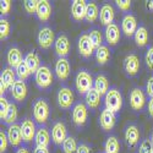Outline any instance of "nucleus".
I'll return each mask as SVG.
<instances>
[{"label": "nucleus", "instance_id": "obj_9", "mask_svg": "<svg viewBox=\"0 0 153 153\" xmlns=\"http://www.w3.org/2000/svg\"><path fill=\"white\" fill-rule=\"evenodd\" d=\"M146 103V96L141 88H134L130 93V105L134 110H141Z\"/></svg>", "mask_w": 153, "mask_h": 153}, {"label": "nucleus", "instance_id": "obj_24", "mask_svg": "<svg viewBox=\"0 0 153 153\" xmlns=\"http://www.w3.org/2000/svg\"><path fill=\"white\" fill-rule=\"evenodd\" d=\"M104 33H105V39L110 45H115L120 39V30L118 27V25L115 23H111L109 26H107Z\"/></svg>", "mask_w": 153, "mask_h": 153}, {"label": "nucleus", "instance_id": "obj_17", "mask_svg": "<svg viewBox=\"0 0 153 153\" xmlns=\"http://www.w3.org/2000/svg\"><path fill=\"white\" fill-rule=\"evenodd\" d=\"M68 138L66 127L62 123H55L52 129V140L55 145H62Z\"/></svg>", "mask_w": 153, "mask_h": 153}, {"label": "nucleus", "instance_id": "obj_49", "mask_svg": "<svg viewBox=\"0 0 153 153\" xmlns=\"http://www.w3.org/2000/svg\"><path fill=\"white\" fill-rule=\"evenodd\" d=\"M148 113H149V115L153 118V98H151L149 102H148Z\"/></svg>", "mask_w": 153, "mask_h": 153}, {"label": "nucleus", "instance_id": "obj_22", "mask_svg": "<svg viewBox=\"0 0 153 153\" xmlns=\"http://www.w3.org/2000/svg\"><path fill=\"white\" fill-rule=\"evenodd\" d=\"M36 15L42 22H47L50 19V15H52V6H50V3L48 0H39Z\"/></svg>", "mask_w": 153, "mask_h": 153}, {"label": "nucleus", "instance_id": "obj_25", "mask_svg": "<svg viewBox=\"0 0 153 153\" xmlns=\"http://www.w3.org/2000/svg\"><path fill=\"white\" fill-rule=\"evenodd\" d=\"M34 141H36V147L48 148V146L50 143V134H49L48 129H45V127L38 129L36 137H34Z\"/></svg>", "mask_w": 153, "mask_h": 153}, {"label": "nucleus", "instance_id": "obj_40", "mask_svg": "<svg viewBox=\"0 0 153 153\" xmlns=\"http://www.w3.org/2000/svg\"><path fill=\"white\" fill-rule=\"evenodd\" d=\"M153 152V143L149 140H143L140 145L138 153H152Z\"/></svg>", "mask_w": 153, "mask_h": 153}, {"label": "nucleus", "instance_id": "obj_19", "mask_svg": "<svg viewBox=\"0 0 153 153\" xmlns=\"http://www.w3.org/2000/svg\"><path fill=\"white\" fill-rule=\"evenodd\" d=\"M79 52L83 58H90L93 54L94 48L90 41L88 34H82L79 38Z\"/></svg>", "mask_w": 153, "mask_h": 153}, {"label": "nucleus", "instance_id": "obj_45", "mask_svg": "<svg viewBox=\"0 0 153 153\" xmlns=\"http://www.w3.org/2000/svg\"><path fill=\"white\" fill-rule=\"evenodd\" d=\"M146 64L151 70H153V47H149L146 53Z\"/></svg>", "mask_w": 153, "mask_h": 153}, {"label": "nucleus", "instance_id": "obj_2", "mask_svg": "<svg viewBox=\"0 0 153 153\" xmlns=\"http://www.w3.org/2000/svg\"><path fill=\"white\" fill-rule=\"evenodd\" d=\"M93 83H94V81L92 79V76L85 70H81L77 74V76H76L75 85H76V88H77L80 94H86L90 90H92Z\"/></svg>", "mask_w": 153, "mask_h": 153}, {"label": "nucleus", "instance_id": "obj_4", "mask_svg": "<svg viewBox=\"0 0 153 153\" xmlns=\"http://www.w3.org/2000/svg\"><path fill=\"white\" fill-rule=\"evenodd\" d=\"M34 81L39 88H48L53 83V74L48 66L42 65L34 74Z\"/></svg>", "mask_w": 153, "mask_h": 153}, {"label": "nucleus", "instance_id": "obj_44", "mask_svg": "<svg viewBox=\"0 0 153 153\" xmlns=\"http://www.w3.org/2000/svg\"><path fill=\"white\" fill-rule=\"evenodd\" d=\"M10 9H11V1H10V0H1V3H0L1 15H7Z\"/></svg>", "mask_w": 153, "mask_h": 153}, {"label": "nucleus", "instance_id": "obj_50", "mask_svg": "<svg viewBox=\"0 0 153 153\" xmlns=\"http://www.w3.org/2000/svg\"><path fill=\"white\" fill-rule=\"evenodd\" d=\"M16 153H30V151H28L26 147H20V148L16 151Z\"/></svg>", "mask_w": 153, "mask_h": 153}, {"label": "nucleus", "instance_id": "obj_41", "mask_svg": "<svg viewBox=\"0 0 153 153\" xmlns=\"http://www.w3.org/2000/svg\"><path fill=\"white\" fill-rule=\"evenodd\" d=\"M9 107H10V103L7 102V99L5 97L0 98V119H1V120L5 117V114H6L7 109H9Z\"/></svg>", "mask_w": 153, "mask_h": 153}, {"label": "nucleus", "instance_id": "obj_7", "mask_svg": "<svg viewBox=\"0 0 153 153\" xmlns=\"http://www.w3.org/2000/svg\"><path fill=\"white\" fill-rule=\"evenodd\" d=\"M58 103L62 109H69L74 104V93L71 88L61 87L58 92Z\"/></svg>", "mask_w": 153, "mask_h": 153}, {"label": "nucleus", "instance_id": "obj_8", "mask_svg": "<svg viewBox=\"0 0 153 153\" xmlns=\"http://www.w3.org/2000/svg\"><path fill=\"white\" fill-rule=\"evenodd\" d=\"M21 132H22V138L23 142H31L32 140H34L37 130H36V125L31 119H25L21 123Z\"/></svg>", "mask_w": 153, "mask_h": 153}, {"label": "nucleus", "instance_id": "obj_53", "mask_svg": "<svg viewBox=\"0 0 153 153\" xmlns=\"http://www.w3.org/2000/svg\"><path fill=\"white\" fill-rule=\"evenodd\" d=\"M152 153H153V152H152Z\"/></svg>", "mask_w": 153, "mask_h": 153}, {"label": "nucleus", "instance_id": "obj_27", "mask_svg": "<svg viewBox=\"0 0 153 153\" xmlns=\"http://www.w3.org/2000/svg\"><path fill=\"white\" fill-rule=\"evenodd\" d=\"M25 62H26V65L30 70L31 74H36L37 70L41 68V61H39V56H38L34 52H30L26 54V56L23 58Z\"/></svg>", "mask_w": 153, "mask_h": 153}, {"label": "nucleus", "instance_id": "obj_6", "mask_svg": "<svg viewBox=\"0 0 153 153\" xmlns=\"http://www.w3.org/2000/svg\"><path fill=\"white\" fill-rule=\"evenodd\" d=\"M37 42L39 44V47L42 49H48L50 48L54 43H55V37H54V32L53 30L48 27V26H44L39 30L38 32V36H37Z\"/></svg>", "mask_w": 153, "mask_h": 153}, {"label": "nucleus", "instance_id": "obj_31", "mask_svg": "<svg viewBox=\"0 0 153 153\" xmlns=\"http://www.w3.org/2000/svg\"><path fill=\"white\" fill-rule=\"evenodd\" d=\"M16 120H17V107L12 103V104H10V107H9V109L5 114V117L3 118V121H4V124L10 126V125L16 124L15 123Z\"/></svg>", "mask_w": 153, "mask_h": 153}, {"label": "nucleus", "instance_id": "obj_33", "mask_svg": "<svg viewBox=\"0 0 153 153\" xmlns=\"http://www.w3.org/2000/svg\"><path fill=\"white\" fill-rule=\"evenodd\" d=\"M120 145L115 136H109L104 143V152L105 153H119Z\"/></svg>", "mask_w": 153, "mask_h": 153}, {"label": "nucleus", "instance_id": "obj_13", "mask_svg": "<svg viewBox=\"0 0 153 153\" xmlns=\"http://www.w3.org/2000/svg\"><path fill=\"white\" fill-rule=\"evenodd\" d=\"M72 120L77 126L85 125L87 120V107L83 103H76L72 108Z\"/></svg>", "mask_w": 153, "mask_h": 153}, {"label": "nucleus", "instance_id": "obj_16", "mask_svg": "<svg viewBox=\"0 0 153 153\" xmlns=\"http://www.w3.org/2000/svg\"><path fill=\"white\" fill-rule=\"evenodd\" d=\"M11 96L16 102H23L25 98L27 96V86L25 83V81L22 80H16V82L14 83L11 88Z\"/></svg>", "mask_w": 153, "mask_h": 153}, {"label": "nucleus", "instance_id": "obj_47", "mask_svg": "<svg viewBox=\"0 0 153 153\" xmlns=\"http://www.w3.org/2000/svg\"><path fill=\"white\" fill-rule=\"evenodd\" d=\"M76 153H92V151H91V148L88 147L86 143H81V145H79L77 152H76Z\"/></svg>", "mask_w": 153, "mask_h": 153}, {"label": "nucleus", "instance_id": "obj_12", "mask_svg": "<svg viewBox=\"0 0 153 153\" xmlns=\"http://www.w3.org/2000/svg\"><path fill=\"white\" fill-rule=\"evenodd\" d=\"M6 135H7V138H9V143L11 146H14V147H19L21 145V142L23 141L22 132H21V125H19V124L10 125Z\"/></svg>", "mask_w": 153, "mask_h": 153}, {"label": "nucleus", "instance_id": "obj_39", "mask_svg": "<svg viewBox=\"0 0 153 153\" xmlns=\"http://www.w3.org/2000/svg\"><path fill=\"white\" fill-rule=\"evenodd\" d=\"M38 3L39 0H26L23 3V6H25V10H26L28 14H36L37 12V9H38Z\"/></svg>", "mask_w": 153, "mask_h": 153}, {"label": "nucleus", "instance_id": "obj_52", "mask_svg": "<svg viewBox=\"0 0 153 153\" xmlns=\"http://www.w3.org/2000/svg\"><path fill=\"white\" fill-rule=\"evenodd\" d=\"M151 141H152V143H153V132H152V138H151Z\"/></svg>", "mask_w": 153, "mask_h": 153}, {"label": "nucleus", "instance_id": "obj_18", "mask_svg": "<svg viewBox=\"0 0 153 153\" xmlns=\"http://www.w3.org/2000/svg\"><path fill=\"white\" fill-rule=\"evenodd\" d=\"M124 69L129 76H135L140 70V59L137 58V55H127L124 60Z\"/></svg>", "mask_w": 153, "mask_h": 153}, {"label": "nucleus", "instance_id": "obj_14", "mask_svg": "<svg viewBox=\"0 0 153 153\" xmlns=\"http://www.w3.org/2000/svg\"><path fill=\"white\" fill-rule=\"evenodd\" d=\"M99 123H100V126L102 129L104 131H110L114 125L117 123V115L115 113H113L108 109H104L100 114V118H99Z\"/></svg>", "mask_w": 153, "mask_h": 153}, {"label": "nucleus", "instance_id": "obj_35", "mask_svg": "<svg viewBox=\"0 0 153 153\" xmlns=\"http://www.w3.org/2000/svg\"><path fill=\"white\" fill-rule=\"evenodd\" d=\"M88 37H90V41L94 48V50H97L99 47L103 45V36H102V32L98 30H92L90 33H88Z\"/></svg>", "mask_w": 153, "mask_h": 153}, {"label": "nucleus", "instance_id": "obj_15", "mask_svg": "<svg viewBox=\"0 0 153 153\" xmlns=\"http://www.w3.org/2000/svg\"><path fill=\"white\" fill-rule=\"evenodd\" d=\"M55 74L61 81L68 80L70 75V64L66 58H59L55 62Z\"/></svg>", "mask_w": 153, "mask_h": 153}, {"label": "nucleus", "instance_id": "obj_46", "mask_svg": "<svg viewBox=\"0 0 153 153\" xmlns=\"http://www.w3.org/2000/svg\"><path fill=\"white\" fill-rule=\"evenodd\" d=\"M146 92L151 98H153V76L148 79V81L146 83Z\"/></svg>", "mask_w": 153, "mask_h": 153}, {"label": "nucleus", "instance_id": "obj_48", "mask_svg": "<svg viewBox=\"0 0 153 153\" xmlns=\"http://www.w3.org/2000/svg\"><path fill=\"white\" fill-rule=\"evenodd\" d=\"M33 153H49L48 148H43V147H36Z\"/></svg>", "mask_w": 153, "mask_h": 153}, {"label": "nucleus", "instance_id": "obj_28", "mask_svg": "<svg viewBox=\"0 0 153 153\" xmlns=\"http://www.w3.org/2000/svg\"><path fill=\"white\" fill-rule=\"evenodd\" d=\"M93 88L100 94V96H105L107 92L109 91V82H108V79L105 77L104 75H98L96 80H94V83H93Z\"/></svg>", "mask_w": 153, "mask_h": 153}, {"label": "nucleus", "instance_id": "obj_32", "mask_svg": "<svg viewBox=\"0 0 153 153\" xmlns=\"http://www.w3.org/2000/svg\"><path fill=\"white\" fill-rule=\"evenodd\" d=\"M109 58H110V52L107 45H102L96 50V60L99 65H104L109 60Z\"/></svg>", "mask_w": 153, "mask_h": 153}, {"label": "nucleus", "instance_id": "obj_51", "mask_svg": "<svg viewBox=\"0 0 153 153\" xmlns=\"http://www.w3.org/2000/svg\"><path fill=\"white\" fill-rule=\"evenodd\" d=\"M148 9L153 10V0H152V1H148Z\"/></svg>", "mask_w": 153, "mask_h": 153}, {"label": "nucleus", "instance_id": "obj_5", "mask_svg": "<svg viewBox=\"0 0 153 153\" xmlns=\"http://www.w3.org/2000/svg\"><path fill=\"white\" fill-rule=\"evenodd\" d=\"M16 82V71L12 70V68H5L0 75V93L3 94L14 86Z\"/></svg>", "mask_w": 153, "mask_h": 153}, {"label": "nucleus", "instance_id": "obj_30", "mask_svg": "<svg viewBox=\"0 0 153 153\" xmlns=\"http://www.w3.org/2000/svg\"><path fill=\"white\" fill-rule=\"evenodd\" d=\"M134 38H135V42L138 47H145L148 42V32H147L146 27L140 26L137 28V31L135 32Z\"/></svg>", "mask_w": 153, "mask_h": 153}, {"label": "nucleus", "instance_id": "obj_38", "mask_svg": "<svg viewBox=\"0 0 153 153\" xmlns=\"http://www.w3.org/2000/svg\"><path fill=\"white\" fill-rule=\"evenodd\" d=\"M10 34V22L6 19H1L0 21V39H5Z\"/></svg>", "mask_w": 153, "mask_h": 153}, {"label": "nucleus", "instance_id": "obj_3", "mask_svg": "<svg viewBox=\"0 0 153 153\" xmlns=\"http://www.w3.org/2000/svg\"><path fill=\"white\" fill-rule=\"evenodd\" d=\"M33 118L38 124H45L49 118V105L44 99H37L33 104Z\"/></svg>", "mask_w": 153, "mask_h": 153}, {"label": "nucleus", "instance_id": "obj_10", "mask_svg": "<svg viewBox=\"0 0 153 153\" xmlns=\"http://www.w3.org/2000/svg\"><path fill=\"white\" fill-rule=\"evenodd\" d=\"M54 49L55 53L58 54L59 58H66V55L70 52V42L69 38L65 34H60L54 43Z\"/></svg>", "mask_w": 153, "mask_h": 153}, {"label": "nucleus", "instance_id": "obj_42", "mask_svg": "<svg viewBox=\"0 0 153 153\" xmlns=\"http://www.w3.org/2000/svg\"><path fill=\"white\" fill-rule=\"evenodd\" d=\"M7 142H9V138H7V135L1 131L0 132V152H5L6 148H7Z\"/></svg>", "mask_w": 153, "mask_h": 153}, {"label": "nucleus", "instance_id": "obj_29", "mask_svg": "<svg viewBox=\"0 0 153 153\" xmlns=\"http://www.w3.org/2000/svg\"><path fill=\"white\" fill-rule=\"evenodd\" d=\"M100 94L94 90V88H92V90H90L86 94H85V100H86V104L88 108L91 109H96L98 108L99 103H100Z\"/></svg>", "mask_w": 153, "mask_h": 153}, {"label": "nucleus", "instance_id": "obj_1", "mask_svg": "<svg viewBox=\"0 0 153 153\" xmlns=\"http://www.w3.org/2000/svg\"><path fill=\"white\" fill-rule=\"evenodd\" d=\"M104 104L105 109L113 113H118L123 107V97L120 91L117 88H110L104 97Z\"/></svg>", "mask_w": 153, "mask_h": 153}, {"label": "nucleus", "instance_id": "obj_36", "mask_svg": "<svg viewBox=\"0 0 153 153\" xmlns=\"http://www.w3.org/2000/svg\"><path fill=\"white\" fill-rule=\"evenodd\" d=\"M77 143H76V140L71 136H68V138L64 141L62 143V151L64 153H76L77 152Z\"/></svg>", "mask_w": 153, "mask_h": 153}, {"label": "nucleus", "instance_id": "obj_11", "mask_svg": "<svg viewBox=\"0 0 153 153\" xmlns=\"http://www.w3.org/2000/svg\"><path fill=\"white\" fill-rule=\"evenodd\" d=\"M137 20L134 15L131 14H127L123 17V21H121V30L127 36V37H131V36H135V32L137 31Z\"/></svg>", "mask_w": 153, "mask_h": 153}, {"label": "nucleus", "instance_id": "obj_21", "mask_svg": "<svg viewBox=\"0 0 153 153\" xmlns=\"http://www.w3.org/2000/svg\"><path fill=\"white\" fill-rule=\"evenodd\" d=\"M114 17H115V12H114V9L111 5L109 4H104L103 6L100 7V11H99V20H100V23L104 25V26H109V25L113 23L114 21Z\"/></svg>", "mask_w": 153, "mask_h": 153}, {"label": "nucleus", "instance_id": "obj_23", "mask_svg": "<svg viewBox=\"0 0 153 153\" xmlns=\"http://www.w3.org/2000/svg\"><path fill=\"white\" fill-rule=\"evenodd\" d=\"M6 60H7V64H9V68H15L16 69L23 61L21 50L19 48H16V47L10 48L7 54H6Z\"/></svg>", "mask_w": 153, "mask_h": 153}, {"label": "nucleus", "instance_id": "obj_34", "mask_svg": "<svg viewBox=\"0 0 153 153\" xmlns=\"http://www.w3.org/2000/svg\"><path fill=\"white\" fill-rule=\"evenodd\" d=\"M99 16V10L96 3H87V10H86V20L88 22H94Z\"/></svg>", "mask_w": 153, "mask_h": 153}, {"label": "nucleus", "instance_id": "obj_43", "mask_svg": "<svg viewBox=\"0 0 153 153\" xmlns=\"http://www.w3.org/2000/svg\"><path fill=\"white\" fill-rule=\"evenodd\" d=\"M115 4L123 11H129L130 7H131V1L130 0H117Z\"/></svg>", "mask_w": 153, "mask_h": 153}, {"label": "nucleus", "instance_id": "obj_26", "mask_svg": "<svg viewBox=\"0 0 153 153\" xmlns=\"http://www.w3.org/2000/svg\"><path fill=\"white\" fill-rule=\"evenodd\" d=\"M125 140L130 147H134L137 145L140 140V130L136 125H129L125 130Z\"/></svg>", "mask_w": 153, "mask_h": 153}, {"label": "nucleus", "instance_id": "obj_37", "mask_svg": "<svg viewBox=\"0 0 153 153\" xmlns=\"http://www.w3.org/2000/svg\"><path fill=\"white\" fill-rule=\"evenodd\" d=\"M16 75L19 76V80H22V81L28 79V76L31 75V72H30V70H28V68L26 65V62H25V60L16 68Z\"/></svg>", "mask_w": 153, "mask_h": 153}, {"label": "nucleus", "instance_id": "obj_20", "mask_svg": "<svg viewBox=\"0 0 153 153\" xmlns=\"http://www.w3.org/2000/svg\"><path fill=\"white\" fill-rule=\"evenodd\" d=\"M87 3L85 0H75L71 5V14L76 21H82L86 17Z\"/></svg>", "mask_w": 153, "mask_h": 153}]
</instances>
